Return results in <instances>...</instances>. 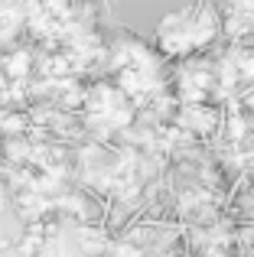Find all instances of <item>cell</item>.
Returning <instances> with one entry per match:
<instances>
[{
  "mask_svg": "<svg viewBox=\"0 0 254 257\" xmlns=\"http://www.w3.org/2000/svg\"><path fill=\"white\" fill-rule=\"evenodd\" d=\"M173 124L179 127V131L192 134L196 140H209L218 134V127H222V114L215 111V107H209L202 101V104H179L176 114H173Z\"/></svg>",
  "mask_w": 254,
  "mask_h": 257,
  "instance_id": "1",
  "label": "cell"
},
{
  "mask_svg": "<svg viewBox=\"0 0 254 257\" xmlns=\"http://www.w3.org/2000/svg\"><path fill=\"white\" fill-rule=\"evenodd\" d=\"M75 241H78V247H82V254H88V257H104V251H108V244H111L114 238L108 234V228H104V225L85 221V225H78Z\"/></svg>",
  "mask_w": 254,
  "mask_h": 257,
  "instance_id": "2",
  "label": "cell"
},
{
  "mask_svg": "<svg viewBox=\"0 0 254 257\" xmlns=\"http://www.w3.org/2000/svg\"><path fill=\"white\" fill-rule=\"evenodd\" d=\"M33 52L30 49H10L4 56V72L13 78V82H23V78H30V72H33Z\"/></svg>",
  "mask_w": 254,
  "mask_h": 257,
  "instance_id": "3",
  "label": "cell"
},
{
  "mask_svg": "<svg viewBox=\"0 0 254 257\" xmlns=\"http://www.w3.org/2000/svg\"><path fill=\"white\" fill-rule=\"evenodd\" d=\"M30 131V114L20 111V107H7L0 111V134L4 137H23Z\"/></svg>",
  "mask_w": 254,
  "mask_h": 257,
  "instance_id": "4",
  "label": "cell"
},
{
  "mask_svg": "<svg viewBox=\"0 0 254 257\" xmlns=\"http://www.w3.org/2000/svg\"><path fill=\"white\" fill-rule=\"evenodd\" d=\"M43 247H46V231H43L39 221H33V225L26 228V234L17 241V251L23 257H36V254H43Z\"/></svg>",
  "mask_w": 254,
  "mask_h": 257,
  "instance_id": "5",
  "label": "cell"
},
{
  "mask_svg": "<svg viewBox=\"0 0 254 257\" xmlns=\"http://www.w3.org/2000/svg\"><path fill=\"white\" fill-rule=\"evenodd\" d=\"M231 62H235L238 82H241V85H254V49H248V46L231 49Z\"/></svg>",
  "mask_w": 254,
  "mask_h": 257,
  "instance_id": "6",
  "label": "cell"
},
{
  "mask_svg": "<svg viewBox=\"0 0 254 257\" xmlns=\"http://www.w3.org/2000/svg\"><path fill=\"white\" fill-rule=\"evenodd\" d=\"M104 257H150V254H147L140 244H134V241L121 238V241H111L108 251H104Z\"/></svg>",
  "mask_w": 254,
  "mask_h": 257,
  "instance_id": "7",
  "label": "cell"
},
{
  "mask_svg": "<svg viewBox=\"0 0 254 257\" xmlns=\"http://www.w3.org/2000/svg\"><path fill=\"white\" fill-rule=\"evenodd\" d=\"M7 202H10V186H7V179H0V212L7 208Z\"/></svg>",
  "mask_w": 254,
  "mask_h": 257,
  "instance_id": "8",
  "label": "cell"
},
{
  "mask_svg": "<svg viewBox=\"0 0 254 257\" xmlns=\"http://www.w3.org/2000/svg\"><path fill=\"white\" fill-rule=\"evenodd\" d=\"M150 257H183L179 251H160V254H150Z\"/></svg>",
  "mask_w": 254,
  "mask_h": 257,
  "instance_id": "9",
  "label": "cell"
}]
</instances>
